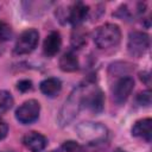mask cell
Instances as JSON below:
<instances>
[{
  "label": "cell",
  "mask_w": 152,
  "mask_h": 152,
  "mask_svg": "<svg viewBox=\"0 0 152 152\" xmlns=\"http://www.w3.org/2000/svg\"><path fill=\"white\" fill-rule=\"evenodd\" d=\"M88 84H81L77 88H75L69 97L65 100L63 107L59 110L58 114V122L61 126H65L70 124L80 113V110L83 108V99L87 90Z\"/></svg>",
  "instance_id": "6da1fadb"
},
{
  "label": "cell",
  "mask_w": 152,
  "mask_h": 152,
  "mask_svg": "<svg viewBox=\"0 0 152 152\" xmlns=\"http://www.w3.org/2000/svg\"><path fill=\"white\" fill-rule=\"evenodd\" d=\"M76 133L80 139L91 145L106 141L109 135L108 128L104 125L94 121L81 122L76 126Z\"/></svg>",
  "instance_id": "7a4b0ae2"
},
{
  "label": "cell",
  "mask_w": 152,
  "mask_h": 152,
  "mask_svg": "<svg viewBox=\"0 0 152 152\" xmlns=\"http://www.w3.org/2000/svg\"><path fill=\"white\" fill-rule=\"evenodd\" d=\"M121 39V31L115 24H104L94 33V43L99 49H109L116 46Z\"/></svg>",
  "instance_id": "3957f363"
},
{
  "label": "cell",
  "mask_w": 152,
  "mask_h": 152,
  "mask_svg": "<svg viewBox=\"0 0 152 152\" xmlns=\"http://www.w3.org/2000/svg\"><path fill=\"white\" fill-rule=\"evenodd\" d=\"M38 40H39L38 31L34 28H27L24 32H21V34L17 39L15 46H14V52L17 55L30 53L36 49Z\"/></svg>",
  "instance_id": "277c9868"
},
{
  "label": "cell",
  "mask_w": 152,
  "mask_h": 152,
  "mask_svg": "<svg viewBox=\"0 0 152 152\" xmlns=\"http://www.w3.org/2000/svg\"><path fill=\"white\" fill-rule=\"evenodd\" d=\"M150 46V37L147 33L141 31H133L128 36L127 49L131 56L140 57L142 56Z\"/></svg>",
  "instance_id": "5b68a950"
},
{
  "label": "cell",
  "mask_w": 152,
  "mask_h": 152,
  "mask_svg": "<svg viewBox=\"0 0 152 152\" xmlns=\"http://www.w3.org/2000/svg\"><path fill=\"white\" fill-rule=\"evenodd\" d=\"M39 112H40L39 102L36 100H28V101H25L15 110V118L19 122L27 125V124H31L38 119Z\"/></svg>",
  "instance_id": "8992f818"
},
{
  "label": "cell",
  "mask_w": 152,
  "mask_h": 152,
  "mask_svg": "<svg viewBox=\"0 0 152 152\" xmlns=\"http://www.w3.org/2000/svg\"><path fill=\"white\" fill-rule=\"evenodd\" d=\"M134 88V81L132 77L129 76H125V77H121L119 78L114 87H113V100L115 103L118 104H121L124 103L128 96L131 95L132 90Z\"/></svg>",
  "instance_id": "52a82bcc"
},
{
  "label": "cell",
  "mask_w": 152,
  "mask_h": 152,
  "mask_svg": "<svg viewBox=\"0 0 152 152\" xmlns=\"http://www.w3.org/2000/svg\"><path fill=\"white\" fill-rule=\"evenodd\" d=\"M88 13H89V7L81 1H77L72 4L66 11H64V14L59 19H65L70 24L78 26L86 20Z\"/></svg>",
  "instance_id": "ba28073f"
},
{
  "label": "cell",
  "mask_w": 152,
  "mask_h": 152,
  "mask_svg": "<svg viewBox=\"0 0 152 152\" xmlns=\"http://www.w3.org/2000/svg\"><path fill=\"white\" fill-rule=\"evenodd\" d=\"M103 94L96 87H90L88 84L84 99H83V107L88 108L94 113H99L103 109Z\"/></svg>",
  "instance_id": "9c48e42d"
},
{
  "label": "cell",
  "mask_w": 152,
  "mask_h": 152,
  "mask_svg": "<svg viewBox=\"0 0 152 152\" xmlns=\"http://www.w3.org/2000/svg\"><path fill=\"white\" fill-rule=\"evenodd\" d=\"M23 144L32 152H40L45 148L48 140L43 134L38 132H28L23 137Z\"/></svg>",
  "instance_id": "30bf717a"
},
{
  "label": "cell",
  "mask_w": 152,
  "mask_h": 152,
  "mask_svg": "<svg viewBox=\"0 0 152 152\" xmlns=\"http://www.w3.org/2000/svg\"><path fill=\"white\" fill-rule=\"evenodd\" d=\"M132 135L141 138L147 142L152 139V120L150 118L137 121L132 127Z\"/></svg>",
  "instance_id": "8fae6325"
},
{
  "label": "cell",
  "mask_w": 152,
  "mask_h": 152,
  "mask_svg": "<svg viewBox=\"0 0 152 152\" xmlns=\"http://www.w3.org/2000/svg\"><path fill=\"white\" fill-rule=\"evenodd\" d=\"M61 45H62V38H61L59 32L52 31L48 34V37L44 40L43 51L48 57H52L57 55V52L61 49Z\"/></svg>",
  "instance_id": "7c38bea8"
},
{
  "label": "cell",
  "mask_w": 152,
  "mask_h": 152,
  "mask_svg": "<svg viewBox=\"0 0 152 152\" xmlns=\"http://www.w3.org/2000/svg\"><path fill=\"white\" fill-rule=\"evenodd\" d=\"M39 88H40L43 94L52 97V96H56L61 91L62 82L56 77H49V78H45L44 81L40 82Z\"/></svg>",
  "instance_id": "4fadbf2b"
},
{
  "label": "cell",
  "mask_w": 152,
  "mask_h": 152,
  "mask_svg": "<svg viewBox=\"0 0 152 152\" xmlns=\"http://www.w3.org/2000/svg\"><path fill=\"white\" fill-rule=\"evenodd\" d=\"M78 59L77 57L71 52H65L61 59H59V68L63 70V71H66V72H72V71H76L78 70Z\"/></svg>",
  "instance_id": "5bb4252c"
},
{
  "label": "cell",
  "mask_w": 152,
  "mask_h": 152,
  "mask_svg": "<svg viewBox=\"0 0 152 152\" xmlns=\"http://www.w3.org/2000/svg\"><path fill=\"white\" fill-rule=\"evenodd\" d=\"M87 43V32L82 27H76L71 34V45L74 48H82Z\"/></svg>",
  "instance_id": "9a60e30c"
},
{
  "label": "cell",
  "mask_w": 152,
  "mask_h": 152,
  "mask_svg": "<svg viewBox=\"0 0 152 152\" xmlns=\"http://www.w3.org/2000/svg\"><path fill=\"white\" fill-rule=\"evenodd\" d=\"M13 102L14 101L11 93L6 90H0V114H4L10 110L13 106Z\"/></svg>",
  "instance_id": "2e32d148"
},
{
  "label": "cell",
  "mask_w": 152,
  "mask_h": 152,
  "mask_svg": "<svg viewBox=\"0 0 152 152\" xmlns=\"http://www.w3.org/2000/svg\"><path fill=\"white\" fill-rule=\"evenodd\" d=\"M11 37H12V28H11V26L7 23L0 20V42H6Z\"/></svg>",
  "instance_id": "e0dca14e"
},
{
  "label": "cell",
  "mask_w": 152,
  "mask_h": 152,
  "mask_svg": "<svg viewBox=\"0 0 152 152\" xmlns=\"http://www.w3.org/2000/svg\"><path fill=\"white\" fill-rule=\"evenodd\" d=\"M63 150L65 152H86V150L78 145L76 141H72V140H68L63 144Z\"/></svg>",
  "instance_id": "ac0fdd59"
},
{
  "label": "cell",
  "mask_w": 152,
  "mask_h": 152,
  "mask_svg": "<svg viewBox=\"0 0 152 152\" xmlns=\"http://www.w3.org/2000/svg\"><path fill=\"white\" fill-rule=\"evenodd\" d=\"M137 102L140 106H150L151 104V91L150 90H145L138 94L137 96Z\"/></svg>",
  "instance_id": "d6986e66"
},
{
  "label": "cell",
  "mask_w": 152,
  "mask_h": 152,
  "mask_svg": "<svg viewBox=\"0 0 152 152\" xmlns=\"http://www.w3.org/2000/svg\"><path fill=\"white\" fill-rule=\"evenodd\" d=\"M17 87H18V89L20 91L24 93V91H27V90H30L32 88V82L30 80H21V81L18 82Z\"/></svg>",
  "instance_id": "ffe728a7"
},
{
  "label": "cell",
  "mask_w": 152,
  "mask_h": 152,
  "mask_svg": "<svg viewBox=\"0 0 152 152\" xmlns=\"http://www.w3.org/2000/svg\"><path fill=\"white\" fill-rule=\"evenodd\" d=\"M8 133V125L2 120L0 119V139H4Z\"/></svg>",
  "instance_id": "44dd1931"
},
{
  "label": "cell",
  "mask_w": 152,
  "mask_h": 152,
  "mask_svg": "<svg viewBox=\"0 0 152 152\" xmlns=\"http://www.w3.org/2000/svg\"><path fill=\"white\" fill-rule=\"evenodd\" d=\"M140 80L144 81L146 84L150 83V74L148 72H140Z\"/></svg>",
  "instance_id": "7402d4cb"
},
{
  "label": "cell",
  "mask_w": 152,
  "mask_h": 152,
  "mask_svg": "<svg viewBox=\"0 0 152 152\" xmlns=\"http://www.w3.org/2000/svg\"><path fill=\"white\" fill-rule=\"evenodd\" d=\"M114 152H126V151H124V150H121V148H116Z\"/></svg>",
  "instance_id": "603a6c76"
},
{
  "label": "cell",
  "mask_w": 152,
  "mask_h": 152,
  "mask_svg": "<svg viewBox=\"0 0 152 152\" xmlns=\"http://www.w3.org/2000/svg\"><path fill=\"white\" fill-rule=\"evenodd\" d=\"M48 152H59L58 150H51V151H48Z\"/></svg>",
  "instance_id": "cb8c5ba5"
}]
</instances>
